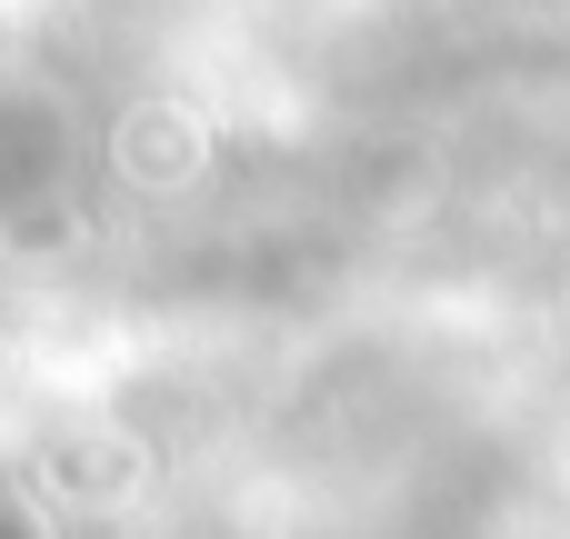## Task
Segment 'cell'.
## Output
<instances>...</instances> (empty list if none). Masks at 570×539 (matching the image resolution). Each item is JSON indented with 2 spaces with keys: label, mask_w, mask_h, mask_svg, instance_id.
Here are the masks:
<instances>
[{
  "label": "cell",
  "mask_w": 570,
  "mask_h": 539,
  "mask_svg": "<svg viewBox=\"0 0 570 539\" xmlns=\"http://www.w3.org/2000/svg\"><path fill=\"white\" fill-rule=\"evenodd\" d=\"M0 539H30V530H20V520H0Z\"/></svg>",
  "instance_id": "6da1fadb"
}]
</instances>
